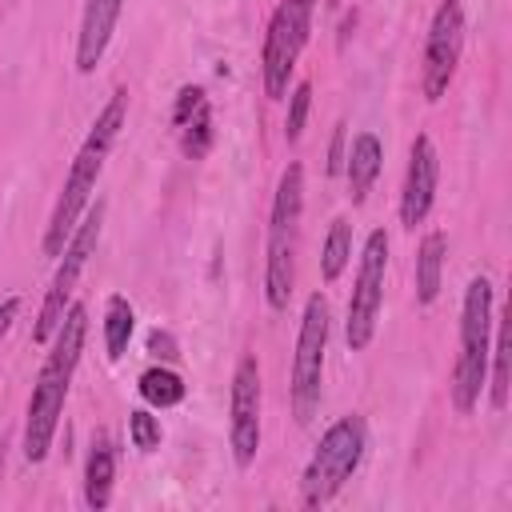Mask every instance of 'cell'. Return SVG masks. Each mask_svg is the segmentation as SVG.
<instances>
[{
  "label": "cell",
  "mask_w": 512,
  "mask_h": 512,
  "mask_svg": "<svg viewBox=\"0 0 512 512\" xmlns=\"http://www.w3.org/2000/svg\"><path fill=\"white\" fill-rule=\"evenodd\" d=\"M492 280L472 276L460 304V352L452 368V404L456 412H472L480 404L488 380V352H492Z\"/></svg>",
  "instance_id": "obj_4"
},
{
  "label": "cell",
  "mask_w": 512,
  "mask_h": 512,
  "mask_svg": "<svg viewBox=\"0 0 512 512\" xmlns=\"http://www.w3.org/2000/svg\"><path fill=\"white\" fill-rule=\"evenodd\" d=\"M128 440H132V448H140V452H156V448H160V440H164L160 420H156L148 408L128 412Z\"/></svg>",
  "instance_id": "obj_22"
},
{
  "label": "cell",
  "mask_w": 512,
  "mask_h": 512,
  "mask_svg": "<svg viewBox=\"0 0 512 512\" xmlns=\"http://www.w3.org/2000/svg\"><path fill=\"white\" fill-rule=\"evenodd\" d=\"M364 448H368V424L364 416H340L336 424L324 428L312 460L304 464V476H300V504L304 508H324L348 480L352 472L360 468L364 460Z\"/></svg>",
  "instance_id": "obj_5"
},
{
  "label": "cell",
  "mask_w": 512,
  "mask_h": 512,
  "mask_svg": "<svg viewBox=\"0 0 512 512\" xmlns=\"http://www.w3.org/2000/svg\"><path fill=\"white\" fill-rule=\"evenodd\" d=\"M172 124H176V136H180V152L188 160H204L208 148H212V104H208V92L200 84H184L176 92Z\"/></svg>",
  "instance_id": "obj_13"
},
{
  "label": "cell",
  "mask_w": 512,
  "mask_h": 512,
  "mask_svg": "<svg viewBox=\"0 0 512 512\" xmlns=\"http://www.w3.org/2000/svg\"><path fill=\"white\" fill-rule=\"evenodd\" d=\"M16 312H20V296H4V300H0V344H4V336H8V328H12V320H16Z\"/></svg>",
  "instance_id": "obj_26"
},
{
  "label": "cell",
  "mask_w": 512,
  "mask_h": 512,
  "mask_svg": "<svg viewBox=\"0 0 512 512\" xmlns=\"http://www.w3.org/2000/svg\"><path fill=\"white\" fill-rule=\"evenodd\" d=\"M312 12H316V0H280L272 20H268L260 72H264V92L272 100L288 96V80H292L296 60L308 44V32H312Z\"/></svg>",
  "instance_id": "obj_8"
},
{
  "label": "cell",
  "mask_w": 512,
  "mask_h": 512,
  "mask_svg": "<svg viewBox=\"0 0 512 512\" xmlns=\"http://www.w3.org/2000/svg\"><path fill=\"white\" fill-rule=\"evenodd\" d=\"M260 364L256 356H244L232 372V392H228V444L236 468H252L260 452Z\"/></svg>",
  "instance_id": "obj_11"
},
{
  "label": "cell",
  "mask_w": 512,
  "mask_h": 512,
  "mask_svg": "<svg viewBox=\"0 0 512 512\" xmlns=\"http://www.w3.org/2000/svg\"><path fill=\"white\" fill-rule=\"evenodd\" d=\"M436 184H440V156H436L432 136L420 132L408 148V168H404V188H400V224L404 228H416L428 220Z\"/></svg>",
  "instance_id": "obj_12"
},
{
  "label": "cell",
  "mask_w": 512,
  "mask_h": 512,
  "mask_svg": "<svg viewBox=\"0 0 512 512\" xmlns=\"http://www.w3.org/2000/svg\"><path fill=\"white\" fill-rule=\"evenodd\" d=\"M100 224H104V200L88 204V212L80 216V224H76V232L68 236L64 252L56 256V260H60V264H56V276H52V284H48V292H44V304H40V316H36V324H32V340H36V344H48L52 332L60 328V320H64V312H68V304H72L76 280H80L88 256H92L96 244H100Z\"/></svg>",
  "instance_id": "obj_6"
},
{
  "label": "cell",
  "mask_w": 512,
  "mask_h": 512,
  "mask_svg": "<svg viewBox=\"0 0 512 512\" xmlns=\"http://www.w3.org/2000/svg\"><path fill=\"white\" fill-rule=\"evenodd\" d=\"M132 328H136V308L128 304V296L112 292L104 304V352H108V360H120L128 352Z\"/></svg>",
  "instance_id": "obj_19"
},
{
  "label": "cell",
  "mask_w": 512,
  "mask_h": 512,
  "mask_svg": "<svg viewBox=\"0 0 512 512\" xmlns=\"http://www.w3.org/2000/svg\"><path fill=\"white\" fill-rule=\"evenodd\" d=\"M328 300L320 292L308 296L304 316H300V332H296V356H292V412L300 424L312 420V412L320 408V392H324V352H328Z\"/></svg>",
  "instance_id": "obj_7"
},
{
  "label": "cell",
  "mask_w": 512,
  "mask_h": 512,
  "mask_svg": "<svg viewBox=\"0 0 512 512\" xmlns=\"http://www.w3.org/2000/svg\"><path fill=\"white\" fill-rule=\"evenodd\" d=\"M4 460H8V452H4V440H0V476H4Z\"/></svg>",
  "instance_id": "obj_27"
},
{
  "label": "cell",
  "mask_w": 512,
  "mask_h": 512,
  "mask_svg": "<svg viewBox=\"0 0 512 512\" xmlns=\"http://www.w3.org/2000/svg\"><path fill=\"white\" fill-rule=\"evenodd\" d=\"M324 4H328V8H340V4H344V0H324Z\"/></svg>",
  "instance_id": "obj_28"
},
{
  "label": "cell",
  "mask_w": 512,
  "mask_h": 512,
  "mask_svg": "<svg viewBox=\"0 0 512 512\" xmlns=\"http://www.w3.org/2000/svg\"><path fill=\"white\" fill-rule=\"evenodd\" d=\"M124 0H84V16H80V32H76V68L88 76L96 72V64L104 60L116 20H120Z\"/></svg>",
  "instance_id": "obj_14"
},
{
  "label": "cell",
  "mask_w": 512,
  "mask_h": 512,
  "mask_svg": "<svg viewBox=\"0 0 512 512\" xmlns=\"http://www.w3.org/2000/svg\"><path fill=\"white\" fill-rule=\"evenodd\" d=\"M464 52V4L460 0H440L432 24H428V40H424V68H420V88L424 100H440L456 76Z\"/></svg>",
  "instance_id": "obj_10"
},
{
  "label": "cell",
  "mask_w": 512,
  "mask_h": 512,
  "mask_svg": "<svg viewBox=\"0 0 512 512\" xmlns=\"http://www.w3.org/2000/svg\"><path fill=\"white\" fill-rule=\"evenodd\" d=\"M308 108H312V84L300 80V84L292 88V96H288V120H284V136H288V144H296V140L304 136Z\"/></svg>",
  "instance_id": "obj_23"
},
{
  "label": "cell",
  "mask_w": 512,
  "mask_h": 512,
  "mask_svg": "<svg viewBox=\"0 0 512 512\" xmlns=\"http://www.w3.org/2000/svg\"><path fill=\"white\" fill-rule=\"evenodd\" d=\"M84 340H88V308L68 304L60 328L48 340V356H44V364L36 372V384H32V396H28V412H24V460L28 464H40L48 456L52 440H56L60 412H64Z\"/></svg>",
  "instance_id": "obj_1"
},
{
  "label": "cell",
  "mask_w": 512,
  "mask_h": 512,
  "mask_svg": "<svg viewBox=\"0 0 512 512\" xmlns=\"http://www.w3.org/2000/svg\"><path fill=\"white\" fill-rule=\"evenodd\" d=\"M124 116H128V92L116 88L108 96V104L96 112L88 136L80 140V148L72 156V168L64 176V188H60L56 208H52L48 228H44V256H60L64 244H68V236L76 232L80 216L88 212V200H92L96 180L104 172V160H108V152H112V144H116V136L124 128Z\"/></svg>",
  "instance_id": "obj_2"
},
{
  "label": "cell",
  "mask_w": 512,
  "mask_h": 512,
  "mask_svg": "<svg viewBox=\"0 0 512 512\" xmlns=\"http://www.w3.org/2000/svg\"><path fill=\"white\" fill-rule=\"evenodd\" d=\"M136 392H140V400H144L148 408H176V404L188 396V384H184V376H180L176 368L156 364V368L140 372Z\"/></svg>",
  "instance_id": "obj_18"
},
{
  "label": "cell",
  "mask_w": 512,
  "mask_h": 512,
  "mask_svg": "<svg viewBox=\"0 0 512 512\" xmlns=\"http://www.w3.org/2000/svg\"><path fill=\"white\" fill-rule=\"evenodd\" d=\"M380 164H384V144L372 136V132H356L352 136V148L344 152V176H348V196L352 204H364L376 176H380Z\"/></svg>",
  "instance_id": "obj_15"
},
{
  "label": "cell",
  "mask_w": 512,
  "mask_h": 512,
  "mask_svg": "<svg viewBox=\"0 0 512 512\" xmlns=\"http://www.w3.org/2000/svg\"><path fill=\"white\" fill-rule=\"evenodd\" d=\"M344 168V124L332 128V144H328V172L336 176Z\"/></svg>",
  "instance_id": "obj_25"
},
{
  "label": "cell",
  "mask_w": 512,
  "mask_h": 512,
  "mask_svg": "<svg viewBox=\"0 0 512 512\" xmlns=\"http://www.w3.org/2000/svg\"><path fill=\"white\" fill-rule=\"evenodd\" d=\"M492 324H496V320H492ZM508 352H512V344H508V324L500 320V324H496V344H492V352H488V360L496 364V368H492V408H496V412L508 408Z\"/></svg>",
  "instance_id": "obj_21"
},
{
  "label": "cell",
  "mask_w": 512,
  "mask_h": 512,
  "mask_svg": "<svg viewBox=\"0 0 512 512\" xmlns=\"http://www.w3.org/2000/svg\"><path fill=\"white\" fill-rule=\"evenodd\" d=\"M384 272H388V232L372 228L364 248H360V264H356V284L348 296V320H344V340L352 352H364L376 336V320L384 308Z\"/></svg>",
  "instance_id": "obj_9"
},
{
  "label": "cell",
  "mask_w": 512,
  "mask_h": 512,
  "mask_svg": "<svg viewBox=\"0 0 512 512\" xmlns=\"http://www.w3.org/2000/svg\"><path fill=\"white\" fill-rule=\"evenodd\" d=\"M300 212H304V168L288 164L280 172L272 216H268V252H264V300L272 312H284L296 284V252H300Z\"/></svg>",
  "instance_id": "obj_3"
},
{
  "label": "cell",
  "mask_w": 512,
  "mask_h": 512,
  "mask_svg": "<svg viewBox=\"0 0 512 512\" xmlns=\"http://www.w3.org/2000/svg\"><path fill=\"white\" fill-rule=\"evenodd\" d=\"M444 256H448V236L444 232H428L416 248V300L428 308L440 296L444 284Z\"/></svg>",
  "instance_id": "obj_17"
},
{
  "label": "cell",
  "mask_w": 512,
  "mask_h": 512,
  "mask_svg": "<svg viewBox=\"0 0 512 512\" xmlns=\"http://www.w3.org/2000/svg\"><path fill=\"white\" fill-rule=\"evenodd\" d=\"M112 480H116V448L108 440V432L92 436L88 448V464H84V504L88 508H108L112 504Z\"/></svg>",
  "instance_id": "obj_16"
},
{
  "label": "cell",
  "mask_w": 512,
  "mask_h": 512,
  "mask_svg": "<svg viewBox=\"0 0 512 512\" xmlns=\"http://www.w3.org/2000/svg\"><path fill=\"white\" fill-rule=\"evenodd\" d=\"M148 352H152V356H160V360H176V356H180V352H176L172 332H164V328H156V332L148 336Z\"/></svg>",
  "instance_id": "obj_24"
},
{
  "label": "cell",
  "mask_w": 512,
  "mask_h": 512,
  "mask_svg": "<svg viewBox=\"0 0 512 512\" xmlns=\"http://www.w3.org/2000/svg\"><path fill=\"white\" fill-rule=\"evenodd\" d=\"M348 260H352V224L344 216H336L332 228H328V236H324V248H320V276L328 284L340 280V272L348 268Z\"/></svg>",
  "instance_id": "obj_20"
}]
</instances>
